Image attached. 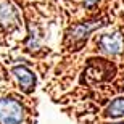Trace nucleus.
I'll return each mask as SVG.
<instances>
[{
  "label": "nucleus",
  "mask_w": 124,
  "mask_h": 124,
  "mask_svg": "<svg viewBox=\"0 0 124 124\" xmlns=\"http://www.w3.org/2000/svg\"><path fill=\"white\" fill-rule=\"evenodd\" d=\"M13 76L16 78L18 84L21 85L24 92H31L32 87H34V84H36V78H34V74L29 71L28 68H24V66H16L13 68Z\"/></svg>",
  "instance_id": "3"
},
{
  "label": "nucleus",
  "mask_w": 124,
  "mask_h": 124,
  "mask_svg": "<svg viewBox=\"0 0 124 124\" xmlns=\"http://www.w3.org/2000/svg\"><path fill=\"white\" fill-rule=\"evenodd\" d=\"M97 2H98V0H87L89 5H93V3H97Z\"/></svg>",
  "instance_id": "5"
},
{
  "label": "nucleus",
  "mask_w": 124,
  "mask_h": 124,
  "mask_svg": "<svg viewBox=\"0 0 124 124\" xmlns=\"http://www.w3.org/2000/svg\"><path fill=\"white\" fill-rule=\"evenodd\" d=\"M98 45L105 53H110V55H118L123 50V39L118 32L115 34H105V36L100 37L98 40Z\"/></svg>",
  "instance_id": "2"
},
{
  "label": "nucleus",
  "mask_w": 124,
  "mask_h": 124,
  "mask_svg": "<svg viewBox=\"0 0 124 124\" xmlns=\"http://www.w3.org/2000/svg\"><path fill=\"white\" fill-rule=\"evenodd\" d=\"M106 118H121L124 116V97H119L110 103V106L105 111Z\"/></svg>",
  "instance_id": "4"
},
{
  "label": "nucleus",
  "mask_w": 124,
  "mask_h": 124,
  "mask_svg": "<svg viewBox=\"0 0 124 124\" xmlns=\"http://www.w3.org/2000/svg\"><path fill=\"white\" fill-rule=\"evenodd\" d=\"M116 124H124V123H116Z\"/></svg>",
  "instance_id": "6"
},
{
  "label": "nucleus",
  "mask_w": 124,
  "mask_h": 124,
  "mask_svg": "<svg viewBox=\"0 0 124 124\" xmlns=\"http://www.w3.org/2000/svg\"><path fill=\"white\" fill-rule=\"evenodd\" d=\"M24 108L15 98H0V124H21Z\"/></svg>",
  "instance_id": "1"
}]
</instances>
